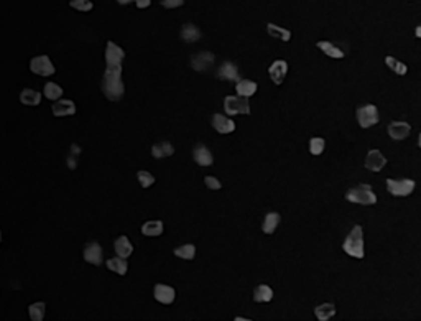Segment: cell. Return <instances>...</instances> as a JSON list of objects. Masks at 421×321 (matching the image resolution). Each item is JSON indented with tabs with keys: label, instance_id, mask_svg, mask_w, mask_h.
I'll return each mask as SVG.
<instances>
[{
	"label": "cell",
	"instance_id": "d590c367",
	"mask_svg": "<svg viewBox=\"0 0 421 321\" xmlns=\"http://www.w3.org/2000/svg\"><path fill=\"white\" fill-rule=\"evenodd\" d=\"M69 5H71V9H74L78 12H91L94 9V4L91 0H71Z\"/></svg>",
	"mask_w": 421,
	"mask_h": 321
},
{
	"label": "cell",
	"instance_id": "cb8c5ba5",
	"mask_svg": "<svg viewBox=\"0 0 421 321\" xmlns=\"http://www.w3.org/2000/svg\"><path fill=\"white\" fill-rule=\"evenodd\" d=\"M181 38L186 41V43H194L201 38V30L193 25V23H186L181 30Z\"/></svg>",
	"mask_w": 421,
	"mask_h": 321
},
{
	"label": "cell",
	"instance_id": "4fadbf2b",
	"mask_svg": "<svg viewBox=\"0 0 421 321\" xmlns=\"http://www.w3.org/2000/svg\"><path fill=\"white\" fill-rule=\"evenodd\" d=\"M155 300L163 305H171L175 301V288L170 285L157 283L155 285Z\"/></svg>",
	"mask_w": 421,
	"mask_h": 321
},
{
	"label": "cell",
	"instance_id": "9a60e30c",
	"mask_svg": "<svg viewBox=\"0 0 421 321\" xmlns=\"http://www.w3.org/2000/svg\"><path fill=\"white\" fill-rule=\"evenodd\" d=\"M212 64H214V55L209 51L199 53V55L193 56V59H191V66L196 71H207Z\"/></svg>",
	"mask_w": 421,
	"mask_h": 321
},
{
	"label": "cell",
	"instance_id": "ffe728a7",
	"mask_svg": "<svg viewBox=\"0 0 421 321\" xmlns=\"http://www.w3.org/2000/svg\"><path fill=\"white\" fill-rule=\"evenodd\" d=\"M257 82H253L250 79H239L237 81V84H235V91L239 96H244V97H250L253 96L255 92H257Z\"/></svg>",
	"mask_w": 421,
	"mask_h": 321
},
{
	"label": "cell",
	"instance_id": "52a82bcc",
	"mask_svg": "<svg viewBox=\"0 0 421 321\" xmlns=\"http://www.w3.org/2000/svg\"><path fill=\"white\" fill-rule=\"evenodd\" d=\"M30 69H32V73L38 74V76H53L56 71V68L53 66L51 59L46 55L33 58L32 61H30Z\"/></svg>",
	"mask_w": 421,
	"mask_h": 321
},
{
	"label": "cell",
	"instance_id": "ee69618b",
	"mask_svg": "<svg viewBox=\"0 0 421 321\" xmlns=\"http://www.w3.org/2000/svg\"><path fill=\"white\" fill-rule=\"evenodd\" d=\"M117 2L120 4V5H127V4H130V2H132V0H117Z\"/></svg>",
	"mask_w": 421,
	"mask_h": 321
},
{
	"label": "cell",
	"instance_id": "74e56055",
	"mask_svg": "<svg viewBox=\"0 0 421 321\" xmlns=\"http://www.w3.org/2000/svg\"><path fill=\"white\" fill-rule=\"evenodd\" d=\"M204 183H206V186L209 188V189H221V181L217 180V178L214 176H206L204 178Z\"/></svg>",
	"mask_w": 421,
	"mask_h": 321
},
{
	"label": "cell",
	"instance_id": "30bf717a",
	"mask_svg": "<svg viewBox=\"0 0 421 321\" xmlns=\"http://www.w3.org/2000/svg\"><path fill=\"white\" fill-rule=\"evenodd\" d=\"M387 165V158L382 155L380 150H370L367 153V158H365V168L370 170V171H380L383 166Z\"/></svg>",
	"mask_w": 421,
	"mask_h": 321
},
{
	"label": "cell",
	"instance_id": "9c48e42d",
	"mask_svg": "<svg viewBox=\"0 0 421 321\" xmlns=\"http://www.w3.org/2000/svg\"><path fill=\"white\" fill-rule=\"evenodd\" d=\"M212 127L216 129V132L219 134H232L234 130H235V122L232 121V119H229V117H225V116H221V114H214L212 116Z\"/></svg>",
	"mask_w": 421,
	"mask_h": 321
},
{
	"label": "cell",
	"instance_id": "1f68e13d",
	"mask_svg": "<svg viewBox=\"0 0 421 321\" xmlns=\"http://www.w3.org/2000/svg\"><path fill=\"white\" fill-rule=\"evenodd\" d=\"M45 310H46V306H45V303H43V301H37V303H33V305H30V306H28L30 318H32L33 321H41V319L45 318Z\"/></svg>",
	"mask_w": 421,
	"mask_h": 321
},
{
	"label": "cell",
	"instance_id": "7a4b0ae2",
	"mask_svg": "<svg viewBox=\"0 0 421 321\" xmlns=\"http://www.w3.org/2000/svg\"><path fill=\"white\" fill-rule=\"evenodd\" d=\"M344 252L349 254L351 257L355 259H364L365 251H364V231L360 226H354L351 234L346 237V241L342 244Z\"/></svg>",
	"mask_w": 421,
	"mask_h": 321
},
{
	"label": "cell",
	"instance_id": "60d3db41",
	"mask_svg": "<svg viewBox=\"0 0 421 321\" xmlns=\"http://www.w3.org/2000/svg\"><path fill=\"white\" fill-rule=\"evenodd\" d=\"M68 166H69L71 170L76 168V155H73V153H71L69 158H68Z\"/></svg>",
	"mask_w": 421,
	"mask_h": 321
},
{
	"label": "cell",
	"instance_id": "8992f818",
	"mask_svg": "<svg viewBox=\"0 0 421 321\" xmlns=\"http://www.w3.org/2000/svg\"><path fill=\"white\" fill-rule=\"evenodd\" d=\"M380 121L378 117V109L373 104H367L357 109V122L362 129H369Z\"/></svg>",
	"mask_w": 421,
	"mask_h": 321
},
{
	"label": "cell",
	"instance_id": "d6986e66",
	"mask_svg": "<svg viewBox=\"0 0 421 321\" xmlns=\"http://www.w3.org/2000/svg\"><path fill=\"white\" fill-rule=\"evenodd\" d=\"M114 247H115V252H117L118 257H123V259L130 257L133 252V246H132V242L128 241L127 236L118 237V239L114 242Z\"/></svg>",
	"mask_w": 421,
	"mask_h": 321
},
{
	"label": "cell",
	"instance_id": "2e32d148",
	"mask_svg": "<svg viewBox=\"0 0 421 321\" xmlns=\"http://www.w3.org/2000/svg\"><path fill=\"white\" fill-rule=\"evenodd\" d=\"M84 260L92 265H100L102 264V249L97 242L87 244L84 249Z\"/></svg>",
	"mask_w": 421,
	"mask_h": 321
},
{
	"label": "cell",
	"instance_id": "7bdbcfd3",
	"mask_svg": "<svg viewBox=\"0 0 421 321\" xmlns=\"http://www.w3.org/2000/svg\"><path fill=\"white\" fill-rule=\"evenodd\" d=\"M414 35H416L418 38H421V25L416 27V30H414Z\"/></svg>",
	"mask_w": 421,
	"mask_h": 321
},
{
	"label": "cell",
	"instance_id": "44dd1931",
	"mask_svg": "<svg viewBox=\"0 0 421 321\" xmlns=\"http://www.w3.org/2000/svg\"><path fill=\"white\" fill-rule=\"evenodd\" d=\"M142 234L147 237H158L163 234V223L162 221H147L142 226Z\"/></svg>",
	"mask_w": 421,
	"mask_h": 321
},
{
	"label": "cell",
	"instance_id": "4316f807",
	"mask_svg": "<svg viewBox=\"0 0 421 321\" xmlns=\"http://www.w3.org/2000/svg\"><path fill=\"white\" fill-rule=\"evenodd\" d=\"M318 48L321 50L324 55H328L329 58H336V59L344 58V51L337 48V46H334L331 41H318Z\"/></svg>",
	"mask_w": 421,
	"mask_h": 321
},
{
	"label": "cell",
	"instance_id": "f1b7e54d",
	"mask_svg": "<svg viewBox=\"0 0 421 321\" xmlns=\"http://www.w3.org/2000/svg\"><path fill=\"white\" fill-rule=\"evenodd\" d=\"M175 153V148L168 142H162V144H157L152 147V155L155 158H165V157H170Z\"/></svg>",
	"mask_w": 421,
	"mask_h": 321
},
{
	"label": "cell",
	"instance_id": "484cf974",
	"mask_svg": "<svg viewBox=\"0 0 421 321\" xmlns=\"http://www.w3.org/2000/svg\"><path fill=\"white\" fill-rule=\"evenodd\" d=\"M271 298H273V290H271L268 285H258V287L253 290V301L266 303Z\"/></svg>",
	"mask_w": 421,
	"mask_h": 321
},
{
	"label": "cell",
	"instance_id": "bcb514c9",
	"mask_svg": "<svg viewBox=\"0 0 421 321\" xmlns=\"http://www.w3.org/2000/svg\"><path fill=\"white\" fill-rule=\"evenodd\" d=\"M0 242H2V231H0Z\"/></svg>",
	"mask_w": 421,
	"mask_h": 321
},
{
	"label": "cell",
	"instance_id": "e575fe53",
	"mask_svg": "<svg viewBox=\"0 0 421 321\" xmlns=\"http://www.w3.org/2000/svg\"><path fill=\"white\" fill-rule=\"evenodd\" d=\"M324 147H326V142H324V139H321V137H314V139L310 140V152L314 157L321 155L324 152Z\"/></svg>",
	"mask_w": 421,
	"mask_h": 321
},
{
	"label": "cell",
	"instance_id": "603a6c76",
	"mask_svg": "<svg viewBox=\"0 0 421 321\" xmlns=\"http://www.w3.org/2000/svg\"><path fill=\"white\" fill-rule=\"evenodd\" d=\"M314 314L319 321H328L336 314V306L333 303H323V305L314 308Z\"/></svg>",
	"mask_w": 421,
	"mask_h": 321
},
{
	"label": "cell",
	"instance_id": "b9f144b4",
	"mask_svg": "<svg viewBox=\"0 0 421 321\" xmlns=\"http://www.w3.org/2000/svg\"><path fill=\"white\" fill-rule=\"evenodd\" d=\"M71 152H73V155H76V153H81V147H78V145H71Z\"/></svg>",
	"mask_w": 421,
	"mask_h": 321
},
{
	"label": "cell",
	"instance_id": "836d02e7",
	"mask_svg": "<svg viewBox=\"0 0 421 321\" xmlns=\"http://www.w3.org/2000/svg\"><path fill=\"white\" fill-rule=\"evenodd\" d=\"M45 96L50 100H58L63 96V89L58 84H55V82H48V84L45 86Z\"/></svg>",
	"mask_w": 421,
	"mask_h": 321
},
{
	"label": "cell",
	"instance_id": "f6af8a7d",
	"mask_svg": "<svg viewBox=\"0 0 421 321\" xmlns=\"http://www.w3.org/2000/svg\"><path fill=\"white\" fill-rule=\"evenodd\" d=\"M418 144H419V148H421V134H419V140H418Z\"/></svg>",
	"mask_w": 421,
	"mask_h": 321
},
{
	"label": "cell",
	"instance_id": "f35d334b",
	"mask_svg": "<svg viewBox=\"0 0 421 321\" xmlns=\"http://www.w3.org/2000/svg\"><path fill=\"white\" fill-rule=\"evenodd\" d=\"M183 4H185V0H162V5L165 9H176L181 7Z\"/></svg>",
	"mask_w": 421,
	"mask_h": 321
},
{
	"label": "cell",
	"instance_id": "6da1fadb",
	"mask_svg": "<svg viewBox=\"0 0 421 321\" xmlns=\"http://www.w3.org/2000/svg\"><path fill=\"white\" fill-rule=\"evenodd\" d=\"M122 64H107V69L104 73L102 81V92L109 100H118L123 96V82H122Z\"/></svg>",
	"mask_w": 421,
	"mask_h": 321
},
{
	"label": "cell",
	"instance_id": "ab89813d",
	"mask_svg": "<svg viewBox=\"0 0 421 321\" xmlns=\"http://www.w3.org/2000/svg\"><path fill=\"white\" fill-rule=\"evenodd\" d=\"M135 4H137L138 9H147V7H150L152 0H135Z\"/></svg>",
	"mask_w": 421,
	"mask_h": 321
},
{
	"label": "cell",
	"instance_id": "3957f363",
	"mask_svg": "<svg viewBox=\"0 0 421 321\" xmlns=\"http://www.w3.org/2000/svg\"><path fill=\"white\" fill-rule=\"evenodd\" d=\"M346 199L351 201V203L364 204V206H370L377 203V196L372 191V186L367 185V183H362V185L349 189L346 193Z\"/></svg>",
	"mask_w": 421,
	"mask_h": 321
},
{
	"label": "cell",
	"instance_id": "83f0119b",
	"mask_svg": "<svg viewBox=\"0 0 421 321\" xmlns=\"http://www.w3.org/2000/svg\"><path fill=\"white\" fill-rule=\"evenodd\" d=\"M266 32L270 33V37L278 38V40H282V41H290V40H292V32L287 30V28H282V27L275 25V23H268V25H266Z\"/></svg>",
	"mask_w": 421,
	"mask_h": 321
},
{
	"label": "cell",
	"instance_id": "d6a6232c",
	"mask_svg": "<svg viewBox=\"0 0 421 321\" xmlns=\"http://www.w3.org/2000/svg\"><path fill=\"white\" fill-rule=\"evenodd\" d=\"M385 64H387V66H388L390 69H392L393 73L400 74V76L406 74V71H408L406 64L401 63V61H398V59H395L393 56H387V58H385Z\"/></svg>",
	"mask_w": 421,
	"mask_h": 321
},
{
	"label": "cell",
	"instance_id": "d4e9b609",
	"mask_svg": "<svg viewBox=\"0 0 421 321\" xmlns=\"http://www.w3.org/2000/svg\"><path fill=\"white\" fill-rule=\"evenodd\" d=\"M20 100L22 104L25 105H40L41 102V94L38 91H33V89H23L22 94H20Z\"/></svg>",
	"mask_w": 421,
	"mask_h": 321
},
{
	"label": "cell",
	"instance_id": "7c38bea8",
	"mask_svg": "<svg viewBox=\"0 0 421 321\" xmlns=\"http://www.w3.org/2000/svg\"><path fill=\"white\" fill-rule=\"evenodd\" d=\"M411 132V126L408 122H401V121H395L388 126V135L392 137L393 140H403L406 139Z\"/></svg>",
	"mask_w": 421,
	"mask_h": 321
},
{
	"label": "cell",
	"instance_id": "5bb4252c",
	"mask_svg": "<svg viewBox=\"0 0 421 321\" xmlns=\"http://www.w3.org/2000/svg\"><path fill=\"white\" fill-rule=\"evenodd\" d=\"M123 58H125V51L115 45L114 41H109L105 46V61H107V64H120Z\"/></svg>",
	"mask_w": 421,
	"mask_h": 321
},
{
	"label": "cell",
	"instance_id": "f546056e",
	"mask_svg": "<svg viewBox=\"0 0 421 321\" xmlns=\"http://www.w3.org/2000/svg\"><path fill=\"white\" fill-rule=\"evenodd\" d=\"M107 267H109V270L118 273V275H125L127 269H128V264H127V260L123 259V257H118V255H117V257L107 260Z\"/></svg>",
	"mask_w": 421,
	"mask_h": 321
},
{
	"label": "cell",
	"instance_id": "ba28073f",
	"mask_svg": "<svg viewBox=\"0 0 421 321\" xmlns=\"http://www.w3.org/2000/svg\"><path fill=\"white\" fill-rule=\"evenodd\" d=\"M288 73V63L285 61V59H276V61L271 64L268 68V74H270V79L275 82L276 86H280L285 76Z\"/></svg>",
	"mask_w": 421,
	"mask_h": 321
},
{
	"label": "cell",
	"instance_id": "e0dca14e",
	"mask_svg": "<svg viewBox=\"0 0 421 321\" xmlns=\"http://www.w3.org/2000/svg\"><path fill=\"white\" fill-rule=\"evenodd\" d=\"M53 114L56 117H68V116H74L76 114V105L73 100L64 99V100H58L51 105Z\"/></svg>",
	"mask_w": 421,
	"mask_h": 321
},
{
	"label": "cell",
	"instance_id": "277c9868",
	"mask_svg": "<svg viewBox=\"0 0 421 321\" xmlns=\"http://www.w3.org/2000/svg\"><path fill=\"white\" fill-rule=\"evenodd\" d=\"M224 111L227 112L229 116H235V114H250V102H248V97L244 96H227L224 99Z\"/></svg>",
	"mask_w": 421,
	"mask_h": 321
},
{
	"label": "cell",
	"instance_id": "4dcf8cb0",
	"mask_svg": "<svg viewBox=\"0 0 421 321\" xmlns=\"http://www.w3.org/2000/svg\"><path fill=\"white\" fill-rule=\"evenodd\" d=\"M175 255L180 259H185V260H193L194 255H196V247H194L193 244H185V246L175 249Z\"/></svg>",
	"mask_w": 421,
	"mask_h": 321
},
{
	"label": "cell",
	"instance_id": "5b68a950",
	"mask_svg": "<svg viewBox=\"0 0 421 321\" xmlns=\"http://www.w3.org/2000/svg\"><path fill=\"white\" fill-rule=\"evenodd\" d=\"M387 189L392 196H396V198H403V196H408L413 193L414 189V181L410 180V178H401V180H392L388 178L387 180Z\"/></svg>",
	"mask_w": 421,
	"mask_h": 321
},
{
	"label": "cell",
	"instance_id": "ac0fdd59",
	"mask_svg": "<svg viewBox=\"0 0 421 321\" xmlns=\"http://www.w3.org/2000/svg\"><path fill=\"white\" fill-rule=\"evenodd\" d=\"M193 157H194V162H196L198 165H201V166H209V165H212V162H214L211 150L203 144L196 145Z\"/></svg>",
	"mask_w": 421,
	"mask_h": 321
},
{
	"label": "cell",
	"instance_id": "8fae6325",
	"mask_svg": "<svg viewBox=\"0 0 421 321\" xmlns=\"http://www.w3.org/2000/svg\"><path fill=\"white\" fill-rule=\"evenodd\" d=\"M217 79L237 82V81L240 79L239 68H237L234 63H229V61L222 63V64H221V68L217 69Z\"/></svg>",
	"mask_w": 421,
	"mask_h": 321
},
{
	"label": "cell",
	"instance_id": "8d00e7d4",
	"mask_svg": "<svg viewBox=\"0 0 421 321\" xmlns=\"http://www.w3.org/2000/svg\"><path fill=\"white\" fill-rule=\"evenodd\" d=\"M137 178H138L142 188H150L153 183H155V176H153L152 173H148V171H145V170L138 171Z\"/></svg>",
	"mask_w": 421,
	"mask_h": 321
},
{
	"label": "cell",
	"instance_id": "7402d4cb",
	"mask_svg": "<svg viewBox=\"0 0 421 321\" xmlns=\"http://www.w3.org/2000/svg\"><path fill=\"white\" fill-rule=\"evenodd\" d=\"M282 218L278 212H268L263 219V224H262V229L265 234H273L275 229L278 228V224H280Z\"/></svg>",
	"mask_w": 421,
	"mask_h": 321
}]
</instances>
